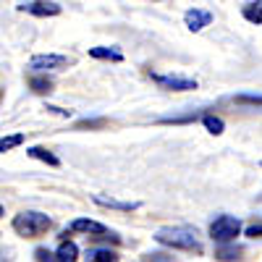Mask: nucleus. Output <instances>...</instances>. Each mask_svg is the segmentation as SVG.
<instances>
[{"mask_svg":"<svg viewBox=\"0 0 262 262\" xmlns=\"http://www.w3.org/2000/svg\"><path fill=\"white\" fill-rule=\"evenodd\" d=\"M63 66H69V58L66 55H55V53H48V55H34L29 60L27 69L32 74H48V71H55V69H63Z\"/></svg>","mask_w":262,"mask_h":262,"instance_id":"nucleus-4","label":"nucleus"},{"mask_svg":"<svg viewBox=\"0 0 262 262\" xmlns=\"http://www.w3.org/2000/svg\"><path fill=\"white\" fill-rule=\"evenodd\" d=\"M95 202L102 205V207L123 210V212H131V210H137V207H139V202H118V200H107V196H95Z\"/></svg>","mask_w":262,"mask_h":262,"instance_id":"nucleus-11","label":"nucleus"},{"mask_svg":"<svg viewBox=\"0 0 262 262\" xmlns=\"http://www.w3.org/2000/svg\"><path fill=\"white\" fill-rule=\"evenodd\" d=\"M238 233H242V223L233 215H217L210 226V238L215 244H231L236 242Z\"/></svg>","mask_w":262,"mask_h":262,"instance_id":"nucleus-3","label":"nucleus"},{"mask_svg":"<svg viewBox=\"0 0 262 262\" xmlns=\"http://www.w3.org/2000/svg\"><path fill=\"white\" fill-rule=\"evenodd\" d=\"M202 123H205V128L210 131V134H223V128H226V123H223V118H217V116H202Z\"/></svg>","mask_w":262,"mask_h":262,"instance_id":"nucleus-16","label":"nucleus"},{"mask_svg":"<svg viewBox=\"0 0 262 262\" xmlns=\"http://www.w3.org/2000/svg\"><path fill=\"white\" fill-rule=\"evenodd\" d=\"M236 102H244V105H259L262 107V95H238Z\"/></svg>","mask_w":262,"mask_h":262,"instance_id":"nucleus-19","label":"nucleus"},{"mask_svg":"<svg viewBox=\"0 0 262 262\" xmlns=\"http://www.w3.org/2000/svg\"><path fill=\"white\" fill-rule=\"evenodd\" d=\"M21 11H27L32 16H39V18H48V16H58L60 13V6L53 3V0H32V3L21 6Z\"/></svg>","mask_w":262,"mask_h":262,"instance_id":"nucleus-6","label":"nucleus"},{"mask_svg":"<svg viewBox=\"0 0 262 262\" xmlns=\"http://www.w3.org/2000/svg\"><path fill=\"white\" fill-rule=\"evenodd\" d=\"M247 236H252V238H262V226H249V228H247Z\"/></svg>","mask_w":262,"mask_h":262,"instance_id":"nucleus-21","label":"nucleus"},{"mask_svg":"<svg viewBox=\"0 0 262 262\" xmlns=\"http://www.w3.org/2000/svg\"><path fill=\"white\" fill-rule=\"evenodd\" d=\"M238 254H242V247H233V242L231 244H221V247H217V252H215V257L223 259V262L238 259Z\"/></svg>","mask_w":262,"mask_h":262,"instance_id":"nucleus-13","label":"nucleus"},{"mask_svg":"<svg viewBox=\"0 0 262 262\" xmlns=\"http://www.w3.org/2000/svg\"><path fill=\"white\" fill-rule=\"evenodd\" d=\"M152 81L160 84L163 90H173V92H191L196 90L194 79H184V76H163V74H152Z\"/></svg>","mask_w":262,"mask_h":262,"instance_id":"nucleus-5","label":"nucleus"},{"mask_svg":"<svg viewBox=\"0 0 262 262\" xmlns=\"http://www.w3.org/2000/svg\"><path fill=\"white\" fill-rule=\"evenodd\" d=\"M90 55L97 58V60H121V58H123L118 50H111V48H92Z\"/></svg>","mask_w":262,"mask_h":262,"instance_id":"nucleus-17","label":"nucleus"},{"mask_svg":"<svg viewBox=\"0 0 262 262\" xmlns=\"http://www.w3.org/2000/svg\"><path fill=\"white\" fill-rule=\"evenodd\" d=\"M24 134H11V137H0V152H8V149H16L24 144Z\"/></svg>","mask_w":262,"mask_h":262,"instance_id":"nucleus-18","label":"nucleus"},{"mask_svg":"<svg viewBox=\"0 0 262 262\" xmlns=\"http://www.w3.org/2000/svg\"><path fill=\"white\" fill-rule=\"evenodd\" d=\"M0 262H8V252H6V247H0Z\"/></svg>","mask_w":262,"mask_h":262,"instance_id":"nucleus-24","label":"nucleus"},{"mask_svg":"<svg viewBox=\"0 0 262 262\" xmlns=\"http://www.w3.org/2000/svg\"><path fill=\"white\" fill-rule=\"evenodd\" d=\"M79 259V247L74 242H63L55 252V262H76Z\"/></svg>","mask_w":262,"mask_h":262,"instance_id":"nucleus-9","label":"nucleus"},{"mask_svg":"<svg viewBox=\"0 0 262 262\" xmlns=\"http://www.w3.org/2000/svg\"><path fill=\"white\" fill-rule=\"evenodd\" d=\"M0 100H3V90H0Z\"/></svg>","mask_w":262,"mask_h":262,"instance_id":"nucleus-26","label":"nucleus"},{"mask_svg":"<svg viewBox=\"0 0 262 262\" xmlns=\"http://www.w3.org/2000/svg\"><path fill=\"white\" fill-rule=\"evenodd\" d=\"M184 21H186V27H189L191 32H202L205 27H210L212 16H210L207 11H200V8H189V11L184 13Z\"/></svg>","mask_w":262,"mask_h":262,"instance_id":"nucleus-7","label":"nucleus"},{"mask_svg":"<svg viewBox=\"0 0 262 262\" xmlns=\"http://www.w3.org/2000/svg\"><path fill=\"white\" fill-rule=\"evenodd\" d=\"M71 231H79V233H86V236H107V228L102 223H95V221H86V217H76L71 223Z\"/></svg>","mask_w":262,"mask_h":262,"instance_id":"nucleus-8","label":"nucleus"},{"mask_svg":"<svg viewBox=\"0 0 262 262\" xmlns=\"http://www.w3.org/2000/svg\"><path fill=\"white\" fill-rule=\"evenodd\" d=\"M6 215V210H3V205H0V217H3Z\"/></svg>","mask_w":262,"mask_h":262,"instance_id":"nucleus-25","label":"nucleus"},{"mask_svg":"<svg viewBox=\"0 0 262 262\" xmlns=\"http://www.w3.org/2000/svg\"><path fill=\"white\" fill-rule=\"evenodd\" d=\"M29 86H32V92H37V95L53 92V81H50L48 76H32V79H29Z\"/></svg>","mask_w":262,"mask_h":262,"instance_id":"nucleus-14","label":"nucleus"},{"mask_svg":"<svg viewBox=\"0 0 262 262\" xmlns=\"http://www.w3.org/2000/svg\"><path fill=\"white\" fill-rule=\"evenodd\" d=\"M244 18L252 24H262V0H252L244 6Z\"/></svg>","mask_w":262,"mask_h":262,"instance_id":"nucleus-12","label":"nucleus"},{"mask_svg":"<svg viewBox=\"0 0 262 262\" xmlns=\"http://www.w3.org/2000/svg\"><path fill=\"white\" fill-rule=\"evenodd\" d=\"M37 259H39V262H55V257H53L48 249H37Z\"/></svg>","mask_w":262,"mask_h":262,"instance_id":"nucleus-20","label":"nucleus"},{"mask_svg":"<svg viewBox=\"0 0 262 262\" xmlns=\"http://www.w3.org/2000/svg\"><path fill=\"white\" fill-rule=\"evenodd\" d=\"M48 111L55 113V116H63V118H69V116H71V111H63V107H55V105H48Z\"/></svg>","mask_w":262,"mask_h":262,"instance_id":"nucleus-22","label":"nucleus"},{"mask_svg":"<svg viewBox=\"0 0 262 262\" xmlns=\"http://www.w3.org/2000/svg\"><path fill=\"white\" fill-rule=\"evenodd\" d=\"M27 152H29V158H34V160H42V163H48V165H53V168H55V165H60V160L53 155L50 149H45V147H29Z\"/></svg>","mask_w":262,"mask_h":262,"instance_id":"nucleus-10","label":"nucleus"},{"mask_svg":"<svg viewBox=\"0 0 262 262\" xmlns=\"http://www.w3.org/2000/svg\"><path fill=\"white\" fill-rule=\"evenodd\" d=\"M116 252L111 249H90L86 252V262H116Z\"/></svg>","mask_w":262,"mask_h":262,"instance_id":"nucleus-15","label":"nucleus"},{"mask_svg":"<svg viewBox=\"0 0 262 262\" xmlns=\"http://www.w3.org/2000/svg\"><path fill=\"white\" fill-rule=\"evenodd\" d=\"M79 126H81V128H86V126H90V128H95V126H105V118H97V121H81Z\"/></svg>","mask_w":262,"mask_h":262,"instance_id":"nucleus-23","label":"nucleus"},{"mask_svg":"<svg viewBox=\"0 0 262 262\" xmlns=\"http://www.w3.org/2000/svg\"><path fill=\"white\" fill-rule=\"evenodd\" d=\"M155 242L165 244V247H173V249H186V252H196L200 254L202 252V244H200V238H196V231L191 228H160L155 233Z\"/></svg>","mask_w":262,"mask_h":262,"instance_id":"nucleus-2","label":"nucleus"},{"mask_svg":"<svg viewBox=\"0 0 262 262\" xmlns=\"http://www.w3.org/2000/svg\"><path fill=\"white\" fill-rule=\"evenodd\" d=\"M53 226V221L45 212H37V210H24L13 217V231L24 238H37L42 233H48Z\"/></svg>","mask_w":262,"mask_h":262,"instance_id":"nucleus-1","label":"nucleus"}]
</instances>
